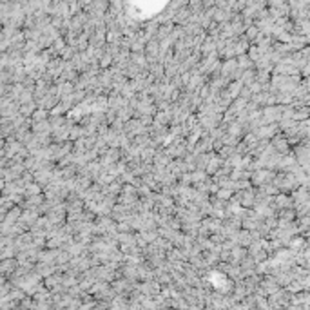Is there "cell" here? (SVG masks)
I'll list each match as a JSON object with an SVG mask.
<instances>
[{
	"instance_id": "cell-2",
	"label": "cell",
	"mask_w": 310,
	"mask_h": 310,
	"mask_svg": "<svg viewBox=\"0 0 310 310\" xmlns=\"http://www.w3.org/2000/svg\"><path fill=\"white\" fill-rule=\"evenodd\" d=\"M33 109H35V103H31V105H24L20 111H22V114H26V116H27V114L33 113Z\"/></svg>"
},
{
	"instance_id": "cell-1",
	"label": "cell",
	"mask_w": 310,
	"mask_h": 310,
	"mask_svg": "<svg viewBox=\"0 0 310 310\" xmlns=\"http://www.w3.org/2000/svg\"><path fill=\"white\" fill-rule=\"evenodd\" d=\"M232 147H221V151H219V154H221V158H227V156H230L232 154Z\"/></svg>"
},
{
	"instance_id": "cell-3",
	"label": "cell",
	"mask_w": 310,
	"mask_h": 310,
	"mask_svg": "<svg viewBox=\"0 0 310 310\" xmlns=\"http://www.w3.org/2000/svg\"><path fill=\"white\" fill-rule=\"evenodd\" d=\"M230 194H232L230 190H219V189H218V198H219V200H229Z\"/></svg>"
}]
</instances>
